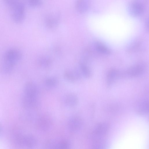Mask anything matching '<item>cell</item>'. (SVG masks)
Wrapping results in <instances>:
<instances>
[{"label": "cell", "instance_id": "8", "mask_svg": "<svg viewBox=\"0 0 149 149\" xmlns=\"http://www.w3.org/2000/svg\"><path fill=\"white\" fill-rule=\"evenodd\" d=\"M23 95L30 97H38V90L36 84L32 81L26 83L24 87Z\"/></svg>", "mask_w": 149, "mask_h": 149}, {"label": "cell", "instance_id": "1", "mask_svg": "<svg viewBox=\"0 0 149 149\" xmlns=\"http://www.w3.org/2000/svg\"><path fill=\"white\" fill-rule=\"evenodd\" d=\"M109 125L105 122L100 123L95 127L91 135L93 147L95 148H103L105 146L106 138Z\"/></svg>", "mask_w": 149, "mask_h": 149}, {"label": "cell", "instance_id": "3", "mask_svg": "<svg viewBox=\"0 0 149 149\" xmlns=\"http://www.w3.org/2000/svg\"><path fill=\"white\" fill-rule=\"evenodd\" d=\"M22 57L21 52L17 49L12 48L7 50L3 56L2 66L3 72L5 73L11 72Z\"/></svg>", "mask_w": 149, "mask_h": 149}, {"label": "cell", "instance_id": "14", "mask_svg": "<svg viewBox=\"0 0 149 149\" xmlns=\"http://www.w3.org/2000/svg\"><path fill=\"white\" fill-rule=\"evenodd\" d=\"M136 110L139 114L141 115L147 114L148 112V99L145 98L139 100L136 105Z\"/></svg>", "mask_w": 149, "mask_h": 149}, {"label": "cell", "instance_id": "16", "mask_svg": "<svg viewBox=\"0 0 149 149\" xmlns=\"http://www.w3.org/2000/svg\"><path fill=\"white\" fill-rule=\"evenodd\" d=\"M37 63L38 65L40 68L47 69L52 65V61L49 57L46 56H42L38 58Z\"/></svg>", "mask_w": 149, "mask_h": 149}, {"label": "cell", "instance_id": "22", "mask_svg": "<svg viewBox=\"0 0 149 149\" xmlns=\"http://www.w3.org/2000/svg\"><path fill=\"white\" fill-rule=\"evenodd\" d=\"M29 5L32 7L39 6L42 3L41 0H27Z\"/></svg>", "mask_w": 149, "mask_h": 149}, {"label": "cell", "instance_id": "10", "mask_svg": "<svg viewBox=\"0 0 149 149\" xmlns=\"http://www.w3.org/2000/svg\"><path fill=\"white\" fill-rule=\"evenodd\" d=\"M144 70V67L143 65L140 64H138L131 67L125 72L122 73V77H136L141 74Z\"/></svg>", "mask_w": 149, "mask_h": 149}, {"label": "cell", "instance_id": "9", "mask_svg": "<svg viewBox=\"0 0 149 149\" xmlns=\"http://www.w3.org/2000/svg\"><path fill=\"white\" fill-rule=\"evenodd\" d=\"M39 101L38 97H29L23 96L22 104L24 109H33L38 106Z\"/></svg>", "mask_w": 149, "mask_h": 149}, {"label": "cell", "instance_id": "19", "mask_svg": "<svg viewBox=\"0 0 149 149\" xmlns=\"http://www.w3.org/2000/svg\"><path fill=\"white\" fill-rule=\"evenodd\" d=\"M80 70L82 75L86 78H89L91 75L90 69L84 62H81L79 63Z\"/></svg>", "mask_w": 149, "mask_h": 149}, {"label": "cell", "instance_id": "17", "mask_svg": "<svg viewBox=\"0 0 149 149\" xmlns=\"http://www.w3.org/2000/svg\"><path fill=\"white\" fill-rule=\"evenodd\" d=\"M89 5L88 0H77L75 3V8L79 13H82L87 11Z\"/></svg>", "mask_w": 149, "mask_h": 149}, {"label": "cell", "instance_id": "13", "mask_svg": "<svg viewBox=\"0 0 149 149\" xmlns=\"http://www.w3.org/2000/svg\"><path fill=\"white\" fill-rule=\"evenodd\" d=\"M59 21V17L57 15H49L47 16L45 18V24L47 28L49 29H53L58 26Z\"/></svg>", "mask_w": 149, "mask_h": 149}, {"label": "cell", "instance_id": "5", "mask_svg": "<svg viewBox=\"0 0 149 149\" xmlns=\"http://www.w3.org/2000/svg\"><path fill=\"white\" fill-rule=\"evenodd\" d=\"M53 121L51 117L47 114H43L39 116L36 123V128L42 132L47 131L52 127Z\"/></svg>", "mask_w": 149, "mask_h": 149}, {"label": "cell", "instance_id": "4", "mask_svg": "<svg viewBox=\"0 0 149 149\" xmlns=\"http://www.w3.org/2000/svg\"><path fill=\"white\" fill-rule=\"evenodd\" d=\"M12 139L14 144L18 147L32 148L37 144V140L34 136L23 133L19 129L14 131Z\"/></svg>", "mask_w": 149, "mask_h": 149}, {"label": "cell", "instance_id": "7", "mask_svg": "<svg viewBox=\"0 0 149 149\" xmlns=\"http://www.w3.org/2000/svg\"><path fill=\"white\" fill-rule=\"evenodd\" d=\"M128 10L131 15L134 17H138L143 14L144 8L143 4L141 2L135 1L130 3L128 7Z\"/></svg>", "mask_w": 149, "mask_h": 149}, {"label": "cell", "instance_id": "12", "mask_svg": "<svg viewBox=\"0 0 149 149\" xmlns=\"http://www.w3.org/2000/svg\"><path fill=\"white\" fill-rule=\"evenodd\" d=\"M77 96L73 93H69L66 94L63 99L64 104L67 107L73 108L76 106L78 102Z\"/></svg>", "mask_w": 149, "mask_h": 149}, {"label": "cell", "instance_id": "18", "mask_svg": "<svg viewBox=\"0 0 149 149\" xmlns=\"http://www.w3.org/2000/svg\"><path fill=\"white\" fill-rule=\"evenodd\" d=\"M71 146L69 141L66 139H62L58 141H54V148L68 149Z\"/></svg>", "mask_w": 149, "mask_h": 149}, {"label": "cell", "instance_id": "21", "mask_svg": "<svg viewBox=\"0 0 149 149\" xmlns=\"http://www.w3.org/2000/svg\"><path fill=\"white\" fill-rule=\"evenodd\" d=\"M95 46L96 49L101 53L107 55L110 54L111 53L109 49L100 42H96L95 43Z\"/></svg>", "mask_w": 149, "mask_h": 149}, {"label": "cell", "instance_id": "2", "mask_svg": "<svg viewBox=\"0 0 149 149\" xmlns=\"http://www.w3.org/2000/svg\"><path fill=\"white\" fill-rule=\"evenodd\" d=\"M3 0L9 10L13 21L17 23L22 22L25 15V8L23 0Z\"/></svg>", "mask_w": 149, "mask_h": 149}, {"label": "cell", "instance_id": "20", "mask_svg": "<svg viewBox=\"0 0 149 149\" xmlns=\"http://www.w3.org/2000/svg\"><path fill=\"white\" fill-rule=\"evenodd\" d=\"M44 84L46 87L48 88H52L57 84V79L54 77H50L46 78L44 81Z\"/></svg>", "mask_w": 149, "mask_h": 149}, {"label": "cell", "instance_id": "11", "mask_svg": "<svg viewBox=\"0 0 149 149\" xmlns=\"http://www.w3.org/2000/svg\"><path fill=\"white\" fill-rule=\"evenodd\" d=\"M63 76L65 79L67 81L74 82L79 79L80 74L79 72L77 70L69 69L64 72Z\"/></svg>", "mask_w": 149, "mask_h": 149}, {"label": "cell", "instance_id": "15", "mask_svg": "<svg viewBox=\"0 0 149 149\" xmlns=\"http://www.w3.org/2000/svg\"><path fill=\"white\" fill-rule=\"evenodd\" d=\"M122 76V73L115 69L110 70L108 72L107 77V83L108 86L113 83L118 78Z\"/></svg>", "mask_w": 149, "mask_h": 149}, {"label": "cell", "instance_id": "6", "mask_svg": "<svg viewBox=\"0 0 149 149\" xmlns=\"http://www.w3.org/2000/svg\"><path fill=\"white\" fill-rule=\"evenodd\" d=\"M83 123V120L80 117L75 116L70 117L68 119L67 126L68 130L71 132L77 133L81 130Z\"/></svg>", "mask_w": 149, "mask_h": 149}, {"label": "cell", "instance_id": "23", "mask_svg": "<svg viewBox=\"0 0 149 149\" xmlns=\"http://www.w3.org/2000/svg\"><path fill=\"white\" fill-rule=\"evenodd\" d=\"M2 132V127L1 124L0 123V137L1 135Z\"/></svg>", "mask_w": 149, "mask_h": 149}]
</instances>
